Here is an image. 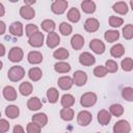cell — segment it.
Returning <instances> with one entry per match:
<instances>
[{
	"label": "cell",
	"instance_id": "19",
	"mask_svg": "<svg viewBox=\"0 0 133 133\" xmlns=\"http://www.w3.org/2000/svg\"><path fill=\"white\" fill-rule=\"evenodd\" d=\"M3 97L7 100V101H15L17 99V91L15 89V87L7 85L3 88Z\"/></svg>",
	"mask_w": 133,
	"mask_h": 133
},
{
	"label": "cell",
	"instance_id": "50",
	"mask_svg": "<svg viewBox=\"0 0 133 133\" xmlns=\"http://www.w3.org/2000/svg\"><path fill=\"white\" fill-rule=\"evenodd\" d=\"M4 14H5V8H4V5L0 2V17H2V16H4Z\"/></svg>",
	"mask_w": 133,
	"mask_h": 133
},
{
	"label": "cell",
	"instance_id": "17",
	"mask_svg": "<svg viewBox=\"0 0 133 133\" xmlns=\"http://www.w3.org/2000/svg\"><path fill=\"white\" fill-rule=\"evenodd\" d=\"M32 122L35 123V124H37L41 128H43V127H45V126L47 125V123H48V116H47L46 113L38 112V113H36V114H34V115L32 116Z\"/></svg>",
	"mask_w": 133,
	"mask_h": 133
},
{
	"label": "cell",
	"instance_id": "46",
	"mask_svg": "<svg viewBox=\"0 0 133 133\" xmlns=\"http://www.w3.org/2000/svg\"><path fill=\"white\" fill-rule=\"evenodd\" d=\"M8 129H9V123L4 118H0V133H5L8 131Z\"/></svg>",
	"mask_w": 133,
	"mask_h": 133
},
{
	"label": "cell",
	"instance_id": "13",
	"mask_svg": "<svg viewBox=\"0 0 133 133\" xmlns=\"http://www.w3.org/2000/svg\"><path fill=\"white\" fill-rule=\"evenodd\" d=\"M57 84H58V86H59L61 89L68 90V89H70V88L73 86L74 82H73V79H72L71 77H69V76H62V77H60V78L58 79Z\"/></svg>",
	"mask_w": 133,
	"mask_h": 133
},
{
	"label": "cell",
	"instance_id": "7",
	"mask_svg": "<svg viewBox=\"0 0 133 133\" xmlns=\"http://www.w3.org/2000/svg\"><path fill=\"white\" fill-rule=\"evenodd\" d=\"M92 121V115L87 110H82L77 115V122L80 126H87Z\"/></svg>",
	"mask_w": 133,
	"mask_h": 133
},
{
	"label": "cell",
	"instance_id": "2",
	"mask_svg": "<svg viewBox=\"0 0 133 133\" xmlns=\"http://www.w3.org/2000/svg\"><path fill=\"white\" fill-rule=\"evenodd\" d=\"M96 102H97V95L91 91L83 94L80 98V104L83 107H91L96 104Z\"/></svg>",
	"mask_w": 133,
	"mask_h": 133
},
{
	"label": "cell",
	"instance_id": "54",
	"mask_svg": "<svg viewBox=\"0 0 133 133\" xmlns=\"http://www.w3.org/2000/svg\"><path fill=\"white\" fill-rule=\"evenodd\" d=\"M98 133H99V132H98Z\"/></svg>",
	"mask_w": 133,
	"mask_h": 133
},
{
	"label": "cell",
	"instance_id": "14",
	"mask_svg": "<svg viewBox=\"0 0 133 133\" xmlns=\"http://www.w3.org/2000/svg\"><path fill=\"white\" fill-rule=\"evenodd\" d=\"M60 43V37L56 32H50L48 33L47 36V46L51 49L55 48L58 46V44Z\"/></svg>",
	"mask_w": 133,
	"mask_h": 133
},
{
	"label": "cell",
	"instance_id": "1",
	"mask_svg": "<svg viewBox=\"0 0 133 133\" xmlns=\"http://www.w3.org/2000/svg\"><path fill=\"white\" fill-rule=\"evenodd\" d=\"M7 76H8V79H9L10 81H12V82L20 81V80L23 79V77L25 76V70H24L23 66L14 65V66H11V68L8 70Z\"/></svg>",
	"mask_w": 133,
	"mask_h": 133
},
{
	"label": "cell",
	"instance_id": "8",
	"mask_svg": "<svg viewBox=\"0 0 133 133\" xmlns=\"http://www.w3.org/2000/svg\"><path fill=\"white\" fill-rule=\"evenodd\" d=\"M89 48L96 54H103L105 52V44L99 38L91 39L90 43H89Z\"/></svg>",
	"mask_w": 133,
	"mask_h": 133
},
{
	"label": "cell",
	"instance_id": "22",
	"mask_svg": "<svg viewBox=\"0 0 133 133\" xmlns=\"http://www.w3.org/2000/svg\"><path fill=\"white\" fill-rule=\"evenodd\" d=\"M112 9L116 12V14H119V15H126L129 10V7H128V4L124 1H119V2H116L113 4L112 6Z\"/></svg>",
	"mask_w": 133,
	"mask_h": 133
},
{
	"label": "cell",
	"instance_id": "21",
	"mask_svg": "<svg viewBox=\"0 0 133 133\" xmlns=\"http://www.w3.org/2000/svg\"><path fill=\"white\" fill-rule=\"evenodd\" d=\"M81 8L85 14H94L96 11V3L91 0H84L81 2Z\"/></svg>",
	"mask_w": 133,
	"mask_h": 133
},
{
	"label": "cell",
	"instance_id": "38",
	"mask_svg": "<svg viewBox=\"0 0 133 133\" xmlns=\"http://www.w3.org/2000/svg\"><path fill=\"white\" fill-rule=\"evenodd\" d=\"M122 69L125 72H130L133 69V60L131 57H127L122 60Z\"/></svg>",
	"mask_w": 133,
	"mask_h": 133
},
{
	"label": "cell",
	"instance_id": "44",
	"mask_svg": "<svg viewBox=\"0 0 133 133\" xmlns=\"http://www.w3.org/2000/svg\"><path fill=\"white\" fill-rule=\"evenodd\" d=\"M41 129L42 128L33 122L27 124V133H41Z\"/></svg>",
	"mask_w": 133,
	"mask_h": 133
},
{
	"label": "cell",
	"instance_id": "49",
	"mask_svg": "<svg viewBox=\"0 0 133 133\" xmlns=\"http://www.w3.org/2000/svg\"><path fill=\"white\" fill-rule=\"evenodd\" d=\"M4 54H5V47H4V45L0 44V57L4 56Z\"/></svg>",
	"mask_w": 133,
	"mask_h": 133
},
{
	"label": "cell",
	"instance_id": "47",
	"mask_svg": "<svg viewBox=\"0 0 133 133\" xmlns=\"http://www.w3.org/2000/svg\"><path fill=\"white\" fill-rule=\"evenodd\" d=\"M14 133H25V132H24V129H23L22 126L16 125V126L14 127Z\"/></svg>",
	"mask_w": 133,
	"mask_h": 133
},
{
	"label": "cell",
	"instance_id": "45",
	"mask_svg": "<svg viewBox=\"0 0 133 133\" xmlns=\"http://www.w3.org/2000/svg\"><path fill=\"white\" fill-rule=\"evenodd\" d=\"M25 30H26V35L28 37H30L32 34H34L35 32L38 31V27L36 25H34V24H28V25H26Z\"/></svg>",
	"mask_w": 133,
	"mask_h": 133
},
{
	"label": "cell",
	"instance_id": "25",
	"mask_svg": "<svg viewBox=\"0 0 133 133\" xmlns=\"http://www.w3.org/2000/svg\"><path fill=\"white\" fill-rule=\"evenodd\" d=\"M60 103H61L63 108H70L75 104V98L70 94H64L61 97Z\"/></svg>",
	"mask_w": 133,
	"mask_h": 133
},
{
	"label": "cell",
	"instance_id": "37",
	"mask_svg": "<svg viewBox=\"0 0 133 133\" xmlns=\"http://www.w3.org/2000/svg\"><path fill=\"white\" fill-rule=\"evenodd\" d=\"M59 30H60V33H61L62 35H70V34L72 33L73 28H72V26H71L69 23L62 22V23H60V25H59Z\"/></svg>",
	"mask_w": 133,
	"mask_h": 133
},
{
	"label": "cell",
	"instance_id": "33",
	"mask_svg": "<svg viewBox=\"0 0 133 133\" xmlns=\"http://www.w3.org/2000/svg\"><path fill=\"white\" fill-rule=\"evenodd\" d=\"M68 19L69 21L73 22V23H77L80 20V12L76 7H72L70 8V10L68 11Z\"/></svg>",
	"mask_w": 133,
	"mask_h": 133
},
{
	"label": "cell",
	"instance_id": "11",
	"mask_svg": "<svg viewBox=\"0 0 133 133\" xmlns=\"http://www.w3.org/2000/svg\"><path fill=\"white\" fill-rule=\"evenodd\" d=\"M100 27V23L95 18H88L84 23V29L87 32H96Z\"/></svg>",
	"mask_w": 133,
	"mask_h": 133
},
{
	"label": "cell",
	"instance_id": "32",
	"mask_svg": "<svg viewBox=\"0 0 133 133\" xmlns=\"http://www.w3.org/2000/svg\"><path fill=\"white\" fill-rule=\"evenodd\" d=\"M42 26V29L48 33L50 32H54V29H55V22L53 20H44L41 24Z\"/></svg>",
	"mask_w": 133,
	"mask_h": 133
},
{
	"label": "cell",
	"instance_id": "23",
	"mask_svg": "<svg viewBox=\"0 0 133 133\" xmlns=\"http://www.w3.org/2000/svg\"><path fill=\"white\" fill-rule=\"evenodd\" d=\"M27 107L29 110H39L42 108V102L37 97H32L27 101Z\"/></svg>",
	"mask_w": 133,
	"mask_h": 133
},
{
	"label": "cell",
	"instance_id": "5",
	"mask_svg": "<svg viewBox=\"0 0 133 133\" xmlns=\"http://www.w3.org/2000/svg\"><path fill=\"white\" fill-rule=\"evenodd\" d=\"M24 52L20 47H12L8 53V59L11 62H19L23 59Z\"/></svg>",
	"mask_w": 133,
	"mask_h": 133
},
{
	"label": "cell",
	"instance_id": "34",
	"mask_svg": "<svg viewBox=\"0 0 133 133\" xmlns=\"http://www.w3.org/2000/svg\"><path fill=\"white\" fill-rule=\"evenodd\" d=\"M109 113L112 114L113 116H121L124 113V107L121 104H112L109 107Z\"/></svg>",
	"mask_w": 133,
	"mask_h": 133
},
{
	"label": "cell",
	"instance_id": "9",
	"mask_svg": "<svg viewBox=\"0 0 133 133\" xmlns=\"http://www.w3.org/2000/svg\"><path fill=\"white\" fill-rule=\"evenodd\" d=\"M73 82L78 85V86H82L86 83L87 81V75L85 72L83 71H76L74 74H73Z\"/></svg>",
	"mask_w": 133,
	"mask_h": 133
},
{
	"label": "cell",
	"instance_id": "31",
	"mask_svg": "<svg viewBox=\"0 0 133 133\" xmlns=\"http://www.w3.org/2000/svg\"><path fill=\"white\" fill-rule=\"evenodd\" d=\"M104 37L108 43H113L118 39L119 37V32L117 30H107L104 33Z\"/></svg>",
	"mask_w": 133,
	"mask_h": 133
},
{
	"label": "cell",
	"instance_id": "36",
	"mask_svg": "<svg viewBox=\"0 0 133 133\" xmlns=\"http://www.w3.org/2000/svg\"><path fill=\"white\" fill-rule=\"evenodd\" d=\"M53 56H54V58H56V59L63 60V59H65V58L69 57V51H68L65 48H58L57 50L54 51Z\"/></svg>",
	"mask_w": 133,
	"mask_h": 133
},
{
	"label": "cell",
	"instance_id": "27",
	"mask_svg": "<svg viewBox=\"0 0 133 133\" xmlns=\"http://www.w3.org/2000/svg\"><path fill=\"white\" fill-rule=\"evenodd\" d=\"M43 76V72L39 68H31L28 71V77L32 81H38Z\"/></svg>",
	"mask_w": 133,
	"mask_h": 133
},
{
	"label": "cell",
	"instance_id": "48",
	"mask_svg": "<svg viewBox=\"0 0 133 133\" xmlns=\"http://www.w3.org/2000/svg\"><path fill=\"white\" fill-rule=\"evenodd\" d=\"M5 29H6L5 23H4L3 21H1V20H0V35L4 34V32H5Z\"/></svg>",
	"mask_w": 133,
	"mask_h": 133
},
{
	"label": "cell",
	"instance_id": "12",
	"mask_svg": "<svg viewBox=\"0 0 133 133\" xmlns=\"http://www.w3.org/2000/svg\"><path fill=\"white\" fill-rule=\"evenodd\" d=\"M20 16L25 19V20H31L34 18L35 16V11L34 8H32L31 6H27V5H23L20 8Z\"/></svg>",
	"mask_w": 133,
	"mask_h": 133
},
{
	"label": "cell",
	"instance_id": "43",
	"mask_svg": "<svg viewBox=\"0 0 133 133\" xmlns=\"http://www.w3.org/2000/svg\"><path fill=\"white\" fill-rule=\"evenodd\" d=\"M107 74V70L104 65H98L94 69V75L96 77H99V78H102L104 76H106Z\"/></svg>",
	"mask_w": 133,
	"mask_h": 133
},
{
	"label": "cell",
	"instance_id": "20",
	"mask_svg": "<svg viewBox=\"0 0 133 133\" xmlns=\"http://www.w3.org/2000/svg\"><path fill=\"white\" fill-rule=\"evenodd\" d=\"M9 32L15 36L23 35V24L21 22H14L9 26Z\"/></svg>",
	"mask_w": 133,
	"mask_h": 133
},
{
	"label": "cell",
	"instance_id": "15",
	"mask_svg": "<svg viewBox=\"0 0 133 133\" xmlns=\"http://www.w3.org/2000/svg\"><path fill=\"white\" fill-rule=\"evenodd\" d=\"M71 46L74 50H80L84 46V38L80 34H75L71 38Z\"/></svg>",
	"mask_w": 133,
	"mask_h": 133
},
{
	"label": "cell",
	"instance_id": "4",
	"mask_svg": "<svg viewBox=\"0 0 133 133\" xmlns=\"http://www.w3.org/2000/svg\"><path fill=\"white\" fill-rule=\"evenodd\" d=\"M131 131V126L128 121L121 119L116 122L113 126V132L114 133H130Z\"/></svg>",
	"mask_w": 133,
	"mask_h": 133
},
{
	"label": "cell",
	"instance_id": "53",
	"mask_svg": "<svg viewBox=\"0 0 133 133\" xmlns=\"http://www.w3.org/2000/svg\"><path fill=\"white\" fill-rule=\"evenodd\" d=\"M0 117H1V112H0Z\"/></svg>",
	"mask_w": 133,
	"mask_h": 133
},
{
	"label": "cell",
	"instance_id": "18",
	"mask_svg": "<svg viewBox=\"0 0 133 133\" xmlns=\"http://www.w3.org/2000/svg\"><path fill=\"white\" fill-rule=\"evenodd\" d=\"M111 121V114L109 113V111L105 110V109H102L98 112V122L105 126L107 124H109V122Z\"/></svg>",
	"mask_w": 133,
	"mask_h": 133
},
{
	"label": "cell",
	"instance_id": "28",
	"mask_svg": "<svg viewBox=\"0 0 133 133\" xmlns=\"http://www.w3.org/2000/svg\"><path fill=\"white\" fill-rule=\"evenodd\" d=\"M32 89H33V86L30 82H23L20 84V87H19V91L21 92L22 96H29L31 92H32Z\"/></svg>",
	"mask_w": 133,
	"mask_h": 133
},
{
	"label": "cell",
	"instance_id": "16",
	"mask_svg": "<svg viewBox=\"0 0 133 133\" xmlns=\"http://www.w3.org/2000/svg\"><path fill=\"white\" fill-rule=\"evenodd\" d=\"M27 59H28V62L31 64H38L43 61V55L38 51H31L28 53Z\"/></svg>",
	"mask_w": 133,
	"mask_h": 133
},
{
	"label": "cell",
	"instance_id": "10",
	"mask_svg": "<svg viewBox=\"0 0 133 133\" xmlns=\"http://www.w3.org/2000/svg\"><path fill=\"white\" fill-rule=\"evenodd\" d=\"M79 62L82 64V65H85V66H90L92 65L95 62H96V58L94 55H91L90 53L88 52H83L80 54L79 56Z\"/></svg>",
	"mask_w": 133,
	"mask_h": 133
},
{
	"label": "cell",
	"instance_id": "40",
	"mask_svg": "<svg viewBox=\"0 0 133 133\" xmlns=\"http://www.w3.org/2000/svg\"><path fill=\"white\" fill-rule=\"evenodd\" d=\"M122 96L125 100L129 101V102H132L133 101V88L128 86V87H125L123 88L122 90Z\"/></svg>",
	"mask_w": 133,
	"mask_h": 133
},
{
	"label": "cell",
	"instance_id": "42",
	"mask_svg": "<svg viewBox=\"0 0 133 133\" xmlns=\"http://www.w3.org/2000/svg\"><path fill=\"white\" fill-rule=\"evenodd\" d=\"M123 23H124V20L122 19V18H119V17H115V16H111L110 18H109V25L111 26V27H119V26H122L123 25Z\"/></svg>",
	"mask_w": 133,
	"mask_h": 133
},
{
	"label": "cell",
	"instance_id": "29",
	"mask_svg": "<svg viewBox=\"0 0 133 133\" xmlns=\"http://www.w3.org/2000/svg\"><path fill=\"white\" fill-rule=\"evenodd\" d=\"M58 97H59V91L55 87H51L47 90V98L50 103L52 104L56 103L58 101Z\"/></svg>",
	"mask_w": 133,
	"mask_h": 133
},
{
	"label": "cell",
	"instance_id": "52",
	"mask_svg": "<svg viewBox=\"0 0 133 133\" xmlns=\"http://www.w3.org/2000/svg\"><path fill=\"white\" fill-rule=\"evenodd\" d=\"M2 68H3V63H2V61L0 60V70H1Z\"/></svg>",
	"mask_w": 133,
	"mask_h": 133
},
{
	"label": "cell",
	"instance_id": "24",
	"mask_svg": "<svg viewBox=\"0 0 133 133\" xmlns=\"http://www.w3.org/2000/svg\"><path fill=\"white\" fill-rule=\"evenodd\" d=\"M124 53H125V48L122 44H116V45L112 46L111 49H110V54L114 58L122 57L124 55Z\"/></svg>",
	"mask_w": 133,
	"mask_h": 133
},
{
	"label": "cell",
	"instance_id": "41",
	"mask_svg": "<svg viewBox=\"0 0 133 133\" xmlns=\"http://www.w3.org/2000/svg\"><path fill=\"white\" fill-rule=\"evenodd\" d=\"M123 35L126 39H131L133 37V25L128 24L123 28Z\"/></svg>",
	"mask_w": 133,
	"mask_h": 133
},
{
	"label": "cell",
	"instance_id": "3",
	"mask_svg": "<svg viewBox=\"0 0 133 133\" xmlns=\"http://www.w3.org/2000/svg\"><path fill=\"white\" fill-rule=\"evenodd\" d=\"M66 7H68V1H65V0H55L51 4V10H52V12H54L56 15L63 14L65 11Z\"/></svg>",
	"mask_w": 133,
	"mask_h": 133
},
{
	"label": "cell",
	"instance_id": "39",
	"mask_svg": "<svg viewBox=\"0 0 133 133\" xmlns=\"http://www.w3.org/2000/svg\"><path fill=\"white\" fill-rule=\"evenodd\" d=\"M105 68L107 70V73L108 72L109 73H115L117 71V69H118V65H117L116 61H114L112 59H108L106 61V63H105Z\"/></svg>",
	"mask_w": 133,
	"mask_h": 133
},
{
	"label": "cell",
	"instance_id": "26",
	"mask_svg": "<svg viewBox=\"0 0 133 133\" xmlns=\"http://www.w3.org/2000/svg\"><path fill=\"white\" fill-rule=\"evenodd\" d=\"M5 114L9 118H16V117H18L19 114H20L19 107L16 106V105H9V106H7L5 108Z\"/></svg>",
	"mask_w": 133,
	"mask_h": 133
},
{
	"label": "cell",
	"instance_id": "30",
	"mask_svg": "<svg viewBox=\"0 0 133 133\" xmlns=\"http://www.w3.org/2000/svg\"><path fill=\"white\" fill-rule=\"evenodd\" d=\"M54 70L57 72V73H68L71 71V65L68 63V62H64V61H59V62H56L54 64Z\"/></svg>",
	"mask_w": 133,
	"mask_h": 133
},
{
	"label": "cell",
	"instance_id": "35",
	"mask_svg": "<svg viewBox=\"0 0 133 133\" xmlns=\"http://www.w3.org/2000/svg\"><path fill=\"white\" fill-rule=\"evenodd\" d=\"M60 117L63 121H72L74 118V110L72 108H62L60 110Z\"/></svg>",
	"mask_w": 133,
	"mask_h": 133
},
{
	"label": "cell",
	"instance_id": "6",
	"mask_svg": "<svg viewBox=\"0 0 133 133\" xmlns=\"http://www.w3.org/2000/svg\"><path fill=\"white\" fill-rule=\"evenodd\" d=\"M28 44H29L31 47H34V48H39V47H42L43 44H44V34H43L41 31L35 32L34 34H32V35L29 37Z\"/></svg>",
	"mask_w": 133,
	"mask_h": 133
},
{
	"label": "cell",
	"instance_id": "51",
	"mask_svg": "<svg viewBox=\"0 0 133 133\" xmlns=\"http://www.w3.org/2000/svg\"><path fill=\"white\" fill-rule=\"evenodd\" d=\"M36 1L35 0H24V3H25V5H27V6H30L31 4H34Z\"/></svg>",
	"mask_w": 133,
	"mask_h": 133
}]
</instances>
